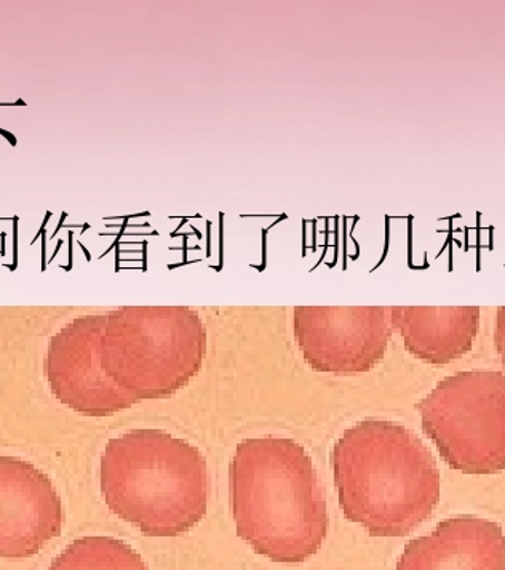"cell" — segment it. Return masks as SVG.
<instances>
[{
	"label": "cell",
	"instance_id": "obj_1",
	"mask_svg": "<svg viewBox=\"0 0 505 570\" xmlns=\"http://www.w3.org/2000/svg\"><path fill=\"white\" fill-rule=\"evenodd\" d=\"M237 533L274 562L309 561L327 539L324 488L303 445L256 438L237 445L229 470Z\"/></svg>",
	"mask_w": 505,
	"mask_h": 570
},
{
	"label": "cell",
	"instance_id": "obj_2",
	"mask_svg": "<svg viewBox=\"0 0 505 570\" xmlns=\"http://www.w3.org/2000/svg\"><path fill=\"white\" fill-rule=\"evenodd\" d=\"M344 517L373 537H405L434 513L440 473L408 428L368 419L344 431L333 449Z\"/></svg>",
	"mask_w": 505,
	"mask_h": 570
},
{
	"label": "cell",
	"instance_id": "obj_3",
	"mask_svg": "<svg viewBox=\"0 0 505 570\" xmlns=\"http://www.w3.org/2000/svg\"><path fill=\"white\" fill-rule=\"evenodd\" d=\"M102 499L148 537H179L207 514V462L199 449L160 430H133L108 442Z\"/></svg>",
	"mask_w": 505,
	"mask_h": 570
},
{
	"label": "cell",
	"instance_id": "obj_4",
	"mask_svg": "<svg viewBox=\"0 0 505 570\" xmlns=\"http://www.w3.org/2000/svg\"><path fill=\"white\" fill-rule=\"evenodd\" d=\"M205 328L188 308H126L105 317L101 364L139 401L171 396L200 371Z\"/></svg>",
	"mask_w": 505,
	"mask_h": 570
},
{
	"label": "cell",
	"instance_id": "obj_5",
	"mask_svg": "<svg viewBox=\"0 0 505 570\" xmlns=\"http://www.w3.org/2000/svg\"><path fill=\"white\" fill-rule=\"evenodd\" d=\"M423 430L442 459L464 474L505 470V375L457 372L417 404Z\"/></svg>",
	"mask_w": 505,
	"mask_h": 570
},
{
	"label": "cell",
	"instance_id": "obj_6",
	"mask_svg": "<svg viewBox=\"0 0 505 570\" xmlns=\"http://www.w3.org/2000/svg\"><path fill=\"white\" fill-rule=\"evenodd\" d=\"M387 309L296 308L295 332L307 363L318 372L353 375L383 360L390 328Z\"/></svg>",
	"mask_w": 505,
	"mask_h": 570
},
{
	"label": "cell",
	"instance_id": "obj_7",
	"mask_svg": "<svg viewBox=\"0 0 505 570\" xmlns=\"http://www.w3.org/2000/svg\"><path fill=\"white\" fill-rule=\"evenodd\" d=\"M105 317H83L51 342L47 379L55 397L77 414L105 419L137 405L139 400L106 374L101 364Z\"/></svg>",
	"mask_w": 505,
	"mask_h": 570
},
{
	"label": "cell",
	"instance_id": "obj_8",
	"mask_svg": "<svg viewBox=\"0 0 505 570\" xmlns=\"http://www.w3.org/2000/svg\"><path fill=\"white\" fill-rule=\"evenodd\" d=\"M53 482L32 463L0 455V558L36 557L63 529Z\"/></svg>",
	"mask_w": 505,
	"mask_h": 570
},
{
	"label": "cell",
	"instance_id": "obj_9",
	"mask_svg": "<svg viewBox=\"0 0 505 570\" xmlns=\"http://www.w3.org/2000/svg\"><path fill=\"white\" fill-rule=\"evenodd\" d=\"M397 570H505V533L488 519H445L406 544Z\"/></svg>",
	"mask_w": 505,
	"mask_h": 570
},
{
	"label": "cell",
	"instance_id": "obj_10",
	"mask_svg": "<svg viewBox=\"0 0 505 570\" xmlns=\"http://www.w3.org/2000/svg\"><path fill=\"white\" fill-rule=\"evenodd\" d=\"M392 325L406 350L427 364H449L471 351L481 328L477 306H395Z\"/></svg>",
	"mask_w": 505,
	"mask_h": 570
},
{
	"label": "cell",
	"instance_id": "obj_11",
	"mask_svg": "<svg viewBox=\"0 0 505 570\" xmlns=\"http://www.w3.org/2000/svg\"><path fill=\"white\" fill-rule=\"evenodd\" d=\"M49 570H149L137 551L112 537H83L69 544Z\"/></svg>",
	"mask_w": 505,
	"mask_h": 570
},
{
	"label": "cell",
	"instance_id": "obj_12",
	"mask_svg": "<svg viewBox=\"0 0 505 570\" xmlns=\"http://www.w3.org/2000/svg\"><path fill=\"white\" fill-rule=\"evenodd\" d=\"M494 345H496L497 356H499L501 363L505 365V306L497 309Z\"/></svg>",
	"mask_w": 505,
	"mask_h": 570
},
{
	"label": "cell",
	"instance_id": "obj_13",
	"mask_svg": "<svg viewBox=\"0 0 505 570\" xmlns=\"http://www.w3.org/2000/svg\"><path fill=\"white\" fill-rule=\"evenodd\" d=\"M0 135H3V137H6L7 140L10 141V145L17 146V138H14L13 135L10 134V131L0 129Z\"/></svg>",
	"mask_w": 505,
	"mask_h": 570
}]
</instances>
